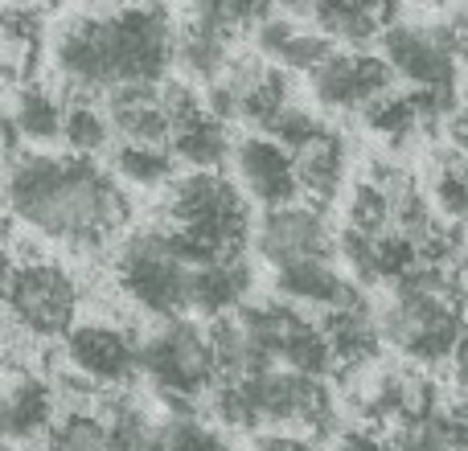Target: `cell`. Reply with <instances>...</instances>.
Returning a JSON list of instances; mask_svg holds the SVG:
<instances>
[{
	"label": "cell",
	"mask_w": 468,
	"mask_h": 451,
	"mask_svg": "<svg viewBox=\"0 0 468 451\" xmlns=\"http://www.w3.org/2000/svg\"><path fill=\"white\" fill-rule=\"evenodd\" d=\"M8 222L25 226L29 234L54 242V246L79 250H103L115 234L128 230L132 202L115 169H103L99 156L79 152H25L8 156Z\"/></svg>",
	"instance_id": "6da1fadb"
},
{
	"label": "cell",
	"mask_w": 468,
	"mask_h": 451,
	"mask_svg": "<svg viewBox=\"0 0 468 451\" xmlns=\"http://www.w3.org/2000/svg\"><path fill=\"white\" fill-rule=\"evenodd\" d=\"M181 25L165 0H123L74 13L49 41V66L66 95H112L165 82L177 66Z\"/></svg>",
	"instance_id": "7a4b0ae2"
},
{
	"label": "cell",
	"mask_w": 468,
	"mask_h": 451,
	"mask_svg": "<svg viewBox=\"0 0 468 451\" xmlns=\"http://www.w3.org/2000/svg\"><path fill=\"white\" fill-rule=\"evenodd\" d=\"M464 296V275L456 279L448 263H428L423 258L415 271H407L395 283L387 308L378 312L382 337L395 353L407 362L423 365H444L464 349V316L456 299Z\"/></svg>",
	"instance_id": "3957f363"
},
{
	"label": "cell",
	"mask_w": 468,
	"mask_h": 451,
	"mask_svg": "<svg viewBox=\"0 0 468 451\" xmlns=\"http://www.w3.org/2000/svg\"><path fill=\"white\" fill-rule=\"evenodd\" d=\"M197 263L169 222L128 226L112 250V279L136 312L173 320L194 308Z\"/></svg>",
	"instance_id": "277c9868"
},
{
	"label": "cell",
	"mask_w": 468,
	"mask_h": 451,
	"mask_svg": "<svg viewBox=\"0 0 468 451\" xmlns=\"http://www.w3.org/2000/svg\"><path fill=\"white\" fill-rule=\"evenodd\" d=\"M165 222L177 230L194 263L242 258L247 242H255L250 197L239 181L218 169H189L165 189Z\"/></svg>",
	"instance_id": "5b68a950"
},
{
	"label": "cell",
	"mask_w": 468,
	"mask_h": 451,
	"mask_svg": "<svg viewBox=\"0 0 468 451\" xmlns=\"http://www.w3.org/2000/svg\"><path fill=\"white\" fill-rule=\"evenodd\" d=\"M210 414L230 431H316L333 419V394L324 378L271 365L242 382H218Z\"/></svg>",
	"instance_id": "8992f818"
},
{
	"label": "cell",
	"mask_w": 468,
	"mask_h": 451,
	"mask_svg": "<svg viewBox=\"0 0 468 451\" xmlns=\"http://www.w3.org/2000/svg\"><path fill=\"white\" fill-rule=\"evenodd\" d=\"M5 308L13 332H21L25 341H66V332L79 324L82 283L58 258L13 250L5 275Z\"/></svg>",
	"instance_id": "52a82bcc"
},
{
	"label": "cell",
	"mask_w": 468,
	"mask_h": 451,
	"mask_svg": "<svg viewBox=\"0 0 468 451\" xmlns=\"http://www.w3.org/2000/svg\"><path fill=\"white\" fill-rule=\"evenodd\" d=\"M140 373L153 382V390L173 403V411H194L197 398L218 390V357H214L210 329H202L189 316L161 320L144 337L140 349Z\"/></svg>",
	"instance_id": "ba28073f"
},
{
	"label": "cell",
	"mask_w": 468,
	"mask_h": 451,
	"mask_svg": "<svg viewBox=\"0 0 468 451\" xmlns=\"http://www.w3.org/2000/svg\"><path fill=\"white\" fill-rule=\"evenodd\" d=\"M461 49L468 54L456 25H428V21H399L382 33V58L395 66L399 82L428 95L448 111L456 99V70Z\"/></svg>",
	"instance_id": "9c48e42d"
},
{
	"label": "cell",
	"mask_w": 468,
	"mask_h": 451,
	"mask_svg": "<svg viewBox=\"0 0 468 451\" xmlns=\"http://www.w3.org/2000/svg\"><path fill=\"white\" fill-rule=\"evenodd\" d=\"M242 324H247L250 341H255L259 365H288V370L313 373V378H329L337 370L333 345L324 337V324L308 320L296 304H288L283 296L275 299H259V304H242L239 308Z\"/></svg>",
	"instance_id": "30bf717a"
},
{
	"label": "cell",
	"mask_w": 468,
	"mask_h": 451,
	"mask_svg": "<svg viewBox=\"0 0 468 451\" xmlns=\"http://www.w3.org/2000/svg\"><path fill=\"white\" fill-rule=\"evenodd\" d=\"M206 107L227 123L271 131V123L292 107V74L259 54H242L227 66L218 82L206 87Z\"/></svg>",
	"instance_id": "8fae6325"
},
{
	"label": "cell",
	"mask_w": 468,
	"mask_h": 451,
	"mask_svg": "<svg viewBox=\"0 0 468 451\" xmlns=\"http://www.w3.org/2000/svg\"><path fill=\"white\" fill-rule=\"evenodd\" d=\"M250 246L275 271V267L304 263V258H337V230L321 202H288L263 210Z\"/></svg>",
	"instance_id": "7c38bea8"
},
{
	"label": "cell",
	"mask_w": 468,
	"mask_h": 451,
	"mask_svg": "<svg viewBox=\"0 0 468 451\" xmlns=\"http://www.w3.org/2000/svg\"><path fill=\"white\" fill-rule=\"evenodd\" d=\"M399 82L395 66L382 54L370 49H333L313 74H308V90H313L316 107L333 115H362L374 99L390 95Z\"/></svg>",
	"instance_id": "4fadbf2b"
},
{
	"label": "cell",
	"mask_w": 468,
	"mask_h": 451,
	"mask_svg": "<svg viewBox=\"0 0 468 451\" xmlns=\"http://www.w3.org/2000/svg\"><path fill=\"white\" fill-rule=\"evenodd\" d=\"M140 349L136 332L112 320H79L62 341V362L79 370L103 390H123L140 378Z\"/></svg>",
	"instance_id": "5bb4252c"
},
{
	"label": "cell",
	"mask_w": 468,
	"mask_h": 451,
	"mask_svg": "<svg viewBox=\"0 0 468 451\" xmlns=\"http://www.w3.org/2000/svg\"><path fill=\"white\" fill-rule=\"evenodd\" d=\"M234 181L242 185V194L255 205L271 210V205H288L296 202L304 189H300V173H296V156L292 148H283L275 136L267 131H250L234 144Z\"/></svg>",
	"instance_id": "9a60e30c"
},
{
	"label": "cell",
	"mask_w": 468,
	"mask_h": 451,
	"mask_svg": "<svg viewBox=\"0 0 468 451\" xmlns=\"http://www.w3.org/2000/svg\"><path fill=\"white\" fill-rule=\"evenodd\" d=\"M337 258L349 267L354 283H399L407 271L423 263L420 246L407 238L403 230H357V226H346L337 234Z\"/></svg>",
	"instance_id": "2e32d148"
},
{
	"label": "cell",
	"mask_w": 468,
	"mask_h": 451,
	"mask_svg": "<svg viewBox=\"0 0 468 451\" xmlns=\"http://www.w3.org/2000/svg\"><path fill=\"white\" fill-rule=\"evenodd\" d=\"M58 423V386L33 370L13 365V378L5 390V439L13 447L41 444Z\"/></svg>",
	"instance_id": "e0dca14e"
},
{
	"label": "cell",
	"mask_w": 468,
	"mask_h": 451,
	"mask_svg": "<svg viewBox=\"0 0 468 451\" xmlns=\"http://www.w3.org/2000/svg\"><path fill=\"white\" fill-rule=\"evenodd\" d=\"M255 54L288 74H313L333 54V41L316 25L308 29V25H300V16L280 13V16H263L255 25Z\"/></svg>",
	"instance_id": "ac0fdd59"
},
{
	"label": "cell",
	"mask_w": 468,
	"mask_h": 451,
	"mask_svg": "<svg viewBox=\"0 0 468 451\" xmlns=\"http://www.w3.org/2000/svg\"><path fill=\"white\" fill-rule=\"evenodd\" d=\"M271 283H275V296H283L296 308H321V312H333V308L357 299L354 275H346L333 258H304V263L275 267Z\"/></svg>",
	"instance_id": "d6986e66"
},
{
	"label": "cell",
	"mask_w": 468,
	"mask_h": 451,
	"mask_svg": "<svg viewBox=\"0 0 468 451\" xmlns=\"http://www.w3.org/2000/svg\"><path fill=\"white\" fill-rule=\"evenodd\" d=\"M296 173H300V189H304L308 202H337V194L349 181V140L337 128L324 123L313 140L296 148Z\"/></svg>",
	"instance_id": "ffe728a7"
},
{
	"label": "cell",
	"mask_w": 468,
	"mask_h": 451,
	"mask_svg": "<svg viewBox=\"0 0 468 451\" xmlns=\"http://www.w3.org/2000/svg\"><path fill=\"white\" fill-rule=\"evenodd\" d=\"M107 99V115L120 140H140V144H169L173 120L161 103V82H144V87H120Z\"/></svg>",
	"instance_id": "44dd1931"
},
{
	"label": "cell",
	"mask_w": 468,
	"mask_h": 451,
	"mask_svg": "<svg viewBox=\"0 0 468 451\" xmlns=\"http://www.w3.org/2000/svg\"><path fill=\"white\" fill-rule=\"evenodd\" d=\"M321 324H324V337H329V345H333V357H337V365H346V370H362V365L378 362L382 345H387L382 320L362 304V296L341 304V308H333V312H324Z\"/></svg>",
	"instance_id": "7402d4cb"
},
{
	"label": "cell",
	"mask_w": 468,
	"mask_h": 451,
	"mask_svg": "<svg viewBox=\"0 0 468 451\" xmlns=\"http://www.w3.org/2000/svg\"><path fill=\"white\" fill-rule=\"evenodd\" d=\"M234 144L239 140H230V123L222 115H214L206 103L197 111H189L186 120L173 123V136H169L173 156L186 169H222L234 156Z\"/></svg>",
	"instance_id": "603a6c76"
},
{
	"label": "cell",
	"mask_w": 468,
	"mask_h": 451,
	"mask_svg": "<svg viewBox=\"0 0 468 451\" xmlns=\"http://www.w3.org/2000/svg\"><path fill=\"white\" fill-rule=\"evenodd\" d=\"M234 33L222 29V25L206 21V16H189L177 33V70L186 74L189 82H218L227 74V66L234 62V49H230Z\"/></svg>",
	"instance_id": "cb8c5ba5"
},
{
	"label": "cell",
	"mask_w": 468,
	"mask_h": 451,
	"mask_svg": "<svg viewBox=\"0 0 468 451\" xmlns=\"http://www.w3.org/2000/svg\"><path fill=\"white\" fill-rule=\"evenodd\" d=\"M8 123L21 131V140L29 148L58 144L66 128V99L46 82L25 79L16 82L13 99H8Z\"/></svg>",
	"instance_id": "d4e9b609"
},
{
	"label": "cell",
	"mask_w": 468,
	"mask_h": 451,
	"mask_svg": "<svg viewBox=\"0 0 468 451\" xmlns=\"http://www.w3.org/2000/svg\"><path fill=\"white\" fill-rule=\"evenodd\" d=\"M255 275H250L247 258H218V263H202L194 275V312L210 316H230L250 299Z\"/></svg>",
	"instance_id": "484cf974"
},
{
	"label": "cell",
	"mask_w": 468,
	"mask_h": 451,
	"mask_svg": "<svg viewBox=\"0 0 468 451\" xmlns=\"http://www.w3.org/2000/svg\"><path fill=\"white\" fill-rule=\"evenodd\" d=\"M436 115H444V107L431 103L420 90H390V95L374 99V103L366 107L362 123L374 136L387 140V144H407V140H411L423 123L436 120Z\"/></svg>",
	"instance_id": "4316f807"
},
{
	"label": "cell",
	"mask_w": 468,
	"mask_h": 451,
	"mask_svg": "<svg viewBox=\"0 0 468 451\" xmlns=\"http://www.w3.org/2000/svg\"><path fill=\"white\" fill-rule=\"evenodd\" d=\"M112 169L128 189H169L177 181V156L169 144H140V140H120L112 148Z\"/></svg>",
	"instance_id": "83f0119b"
},
{
	"label": "cell",
	"mask_w": 468,
	"mask_h": 451,
	"mask_svg": "<svg viewBox=\"0 0 468 451\" xmlns=\"http://www.w3.org/2000/svg\"><path fill=\"white\" fill-rule=\"evenodd\" d=\"M313 25L333 46H346V49H366L370 41H382V33H387L382 13L354 5V0H321L313 13Z\"/></svg>",
	"instance_id": "f1b7e54d"
},
{
	"label": "cell",
	"mask_w": 468,
	"mask_h": 451,
	"mask_svg": "<svg viewBox=\"0 0 468 451\" xmlns=\"http://www.w3.org/2000/svg\"><path fill=\"white\" fill-rule=\"evenodd\" d=\"M66 152L79 156H103L107 148H115V128L107 103H99L95 95H66V128H62Z\"/></svg>",
	"instance_id": "f546056e"
},
{
	"label": "cell",
	"mask_w": 468,
	"mask_h": 451,
	"mask_svg": "<svg viewBox=\"0 0 468 451\" xmlns=\"http://www.w3.org/2000/svg\"><path fill=\"white\" fill-rule=\"evenodd\" d=\"M428 197L440 210V218L452 226H468V156L461 148H444L431 161Z\"/></svg>",
	"instance_id": "4dcf8cb0"
},
{
	"label": "cell",
	"mask_w": 468,
	"mask_h": 451,
	"mask_svg": "<svg viewBox=\"0 0 468 451\" xmlns=\"http://www.w3.org/2000/svg\"><path fill=\"white\" fill-rule=\"evenodd\" d=\"M41 451H115L112 427H107L103 411L87 406V411H66L41 439Z\"/></svg>",
	"instance_id": "1f68e13d"
},
{
	"label": "cell",
	"mask_w": 468,
	"mask_h": 451,
	"mask_svg": "<svg viewBox=\"0 0 468 451\" xmlns=\"http://www.w3.org/2000/svg\"><path fill=\"white\" fill-rule=\"evenodd\" d=\"M41 13L37 8H16L8 5L5 8V62H8V74H13V87L25 79H33V66H37V54H41Z\"/></svg>",
	"instance_id": "d6a6232c"
},
{
	"label": "cell",
	"mask_w": 468,
	"mask_h": 451,
	"mask_svg": "<svg viewBox=\"0 0 468 451\" xmlns=\"http://www.w3.org/2000/svg\"><path fill=\"white\" fill-rule=\"evenodd\" d=\"M99 411H103L107 427H112L115 451H148V447H153L156 423L148 419V411L136 403V398H128V394H120V390H112V394L99 398Z\"/></svg>",
	"instance_id": "836d02e7"
},
{
	"label": "cell",
	"mask_w": 468,
	"mask_h": 451,
	"mask_svg": "<svg viewBox=\"0 0 468 451\" xmlns=\"http://www.w3.org/2000/svg\"><path fill=\"white\" fill-rule=\"evenodd\" d=\"M148 451H227V439L214 423L197 419L194 411H173L165 423H156Z\"/></svg>",
	"instance_id": "e575fe53"
},
{
	"label": "cell",
	"mask_w": 468,
	"mask_h": 451,
	"mask_svg": "<svg viewBox=\"0 0 468 451\" xmlns=\"http://www.w3.org/2000/svg\"><path fill=\"white\" fill-rule=\"evenodd\" d=\"M349 226L370 230V234L395 230V197L370 177L357 181L354 194H349Z\"/></svg>",
	"instance_id": "d590c367"
},
{
	"label": "cell",
	"mask_w": 468,
	"mask_h": 451,
	"mask_svg": "<svg viewBox=\"0 0 468 451\" xmlns=\"http://www.w3.org/2000/svg\"><path fill=\"white\" fill-rule=\"evenodd\" d=\"M189 8H194L197 16H206V21L239 33V29H247V25L255 29V25L267 16L271 0H189Z\"/></svg>",
	"instance_id": "8d00e7d4"
},
{
	"label": "cell",
	"mask_w": 468,
	"mask_h": 451,
	"mask_svg": "<svg viewBox=\"0 0 468 451\" xmlns=\"http://www.w3.org/2000/svg\"><path fill=\"white\" fill-rule=\"evenodd\" d=\"M321 128H324L321 115L308 111V107H300V103H292L288 111H283L280 120L271 123V131H267V136H275L283 148H292V152H296V148L304 144V140H313Z\"/></svg>",
	"instance_id": "74e56055"
},
{
	"label": "cell",
	"mask_w": 468,
	"mask_h": 451,
	"mask_svg": "<svg viewBox=\"0 0 468 451\" xmlns=\"http://www.w3.org/2000/svg\"><path fill=\"white\" fill-rule=\"evenodd\" d=\"M255 451H321L308 435L300 431H267L255 439Z\"/></svg>",
	"instance_id": "f35d334b"
},
{
	"label": "cell",
	"mask_w": 468,
	"mask_h": 451,
	"mask_svg": "<svg viewBox=\"0 0 468 451\" xmlns=\"http://www.w3.org/2000/svg\"><path fill=\"white\" fill-rule=\"evenodd\" d=\"M337 451H390L387 444H382L378 435H374V431H346V435L337 439Z\"/></svg>",
	"instance_id": "ab89813d"
},
{
	"label": "cell",
	"mask_w": 468,
	"mask_h": 451,
	"mask_svg": "<svg viewBox=\"0 0 468 451\" xmlns=\"http://www.w3.org/2000/svg\"><path fill=\"white\" fill-rule=\"evenodd\" d=\"M316 5H321V0H271V8H280V13H288V16H313Z\"/></svg>",
	"instance_id": "60d3db41"
},
{
	"label": "cell",
	"mask_w": 468,
	"mask_h": 451,
	"mask_svg": "<svg viewBox=\"0 0 468 451\" xmlns=\"http://www.w3.org/2000/svg\"><path fill=\"white\" fill-rule=\"evenodd\" d=\"M448 136H452V148H461L468 156V111L452 115V123H448Z\"/></svg>",
	"instance_id": "b9f144b4"
},
{
	"label": "cell",
	"mask_w": 468,
	"mask_h": 451,
	"mask_svg": "<svg viewBox=\"0 0 468 451\" xmlns=\"http://www.w3.org/2000/svg\"><path fill=\"white\" fill-rule=\"evenodd\" d=\"M8 5H16V8H37V13H41V8H54L58 0H8Z\"/></svg>",
	"instance_id": "7bdbcfd3"
},
{
	"label": "cell",
	"mask_w": 468,
	"mask_h": 451,
	"mask_svg": "<svg viewBox=\"0 0 468 451\" xmlns=\"http://www.w3.org/2000/svg\"><path fill=\"white\" fill-rule=\"evenodd\" d=\"M407 5H415V8H444L448 0H407Z\"/></svg>",
	"instance_id": "ee69618b"
},
{
	"label": "cell",
	"mask_w": 468,
	"mask_h": 451,
	"mask_svg": "<svg viewBox=\"0 0 468 451\" xmlns=\"http://www.w3.org/2000/svg\"><path fill=\"white\" fill-rule=\"evenodd\" d=\"M354 5H366V8H374V13H382V8H387L390 0H354Z\"/></svg>",
	"instance_id": "f6af8a7d"
},
{
	"label": "cell",
	"mask_w": 468,
	"mask_h": 451,
	"mask_svg": "<svg viewBox=\"0 0 468 451\" xmlns=\"http://www.w3.org/2000/svg\"><path fill=\"white\" fill-rule=\"evenodd\" d=\"M461 95H464V111H468V54H464V79H461Z\"/></svg>",
	"instance_id": "bcb514c9"
},
{
	"label": "cell",
	"mask_w": 468,
	"mask_h": 451,
	"mask_svg": "<svg viewBox=\"0 0 468 451\" xmlns=\"http://www.w3.org/2000/svg\"><path fill=\"white\" fill-rule=\"evenodd\" d=\"M464 299H468V275H464Z\"/></svg>",
	"instance_id": "7dc6e473"
}]
</instances>
